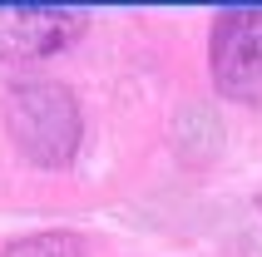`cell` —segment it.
I'll return each mask as SVG.
<instances>
[{
  "label": "cell",
  "mask_w": 262,
  "mask_h": 257,
  "mask_svg": "<svg viewBox=\"0 0 262 257\" xmlns=\"http://www.w3.org/2000/svg\"><path fill=\"white\" fill-rule=\"evenodd\" d=\"M5 128L25 163L70 168L84 139V114L70 84L59 79H20L5 89Z\"/></svg>",
  "instance_id": "obj_1"
},
{
  "label": "cell",
  "mask_w": 262,
  "mask_h": 257,
  "mask_svg": "<svg viewBox=\"0 0 262 257\" xmlns=\"http://www.w3.org/2000/svg\"><path fill=\"white\" fill-rule=\"evenodd\" d=\"M208 70L223 99L262 104V5H237V10L213 15Z\"/></svg>",
  "instance_id": "obj_2"
},
{
  "label": "cell",
  "mask_w": 262,
  "mask_h": 257,
  "mask_svg": "<svg viewBox=\"0 0 262 257\" xmlns=\"http://www.w3.org/2000/svg\"><path fill=\"white\" fill-rule=\"evenodd\" d=\"M84 10L59 5H0V59L5 65H35L59 50H70L84 35Z\"/></svg>",
  "instance_id": "obj_3"
},
{
  "label": "cell",
  "mask_w": 262,
  "mask_h": 257,
  "mask_svg": "<svg viewBox=\"0 0 262 257\" xmlns=\"http://www.w3.org/2000/svg\"><path fill=\"white\" fill-rule=\"evenodd\" d=\"M84 238L79 232H30V238H15L0 257H84Z\"/></svg>",
  "instance_id": "obj_4"
},
{
  "label": "cell",
  "mask_w": 262,
  "mask_h": 257,
  "mask_svg": "<svg viewBox=\"0 0 262 257\" xmlns=\"http://www.w3.org/2000/svg\"><path fill=\"white\" fill-rule=\"evenodd\" d=\"M257 208H262V198H257Z\"/></svg>",
  "instance_id": "obj_5"
}]
</instances>
